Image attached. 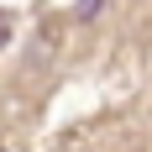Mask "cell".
<instances>
[{
  "label": "cell",
  "mask_w": 152,
  "mask_h": 152,
  "mask_svg": "<svg viewBox=\"0 0 152 152\" xmlns=\"http://www.w3.org/2000/svg\"><path fill=\"white\" fill-rule=\"evenodd\" d=\"M100 5H105V0H79V5H74V21H89Z\"/></svg>",
  "instance_id": "cell-1"
}]
</instances>
